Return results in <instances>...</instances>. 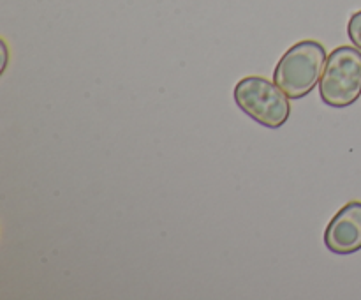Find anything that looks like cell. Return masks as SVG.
Listing matches in <instances>:
<instances>
[{"label": "cell", "mask_w": 361, "mask_h": 300, "mask_svg": "<svg viewBox=\"0 0 361 300\" xmlns=\"http://www.w3.org/2000/svg\"><path fill=\"white\" fill-rule=\"evenodd\" d=\"M348 35L349 39H351L353 44L361 49V9L356 11V13L349 18Z\"/></svg>", "instance_id": "5"}, {"label": "cell", "mask_w": 361, "mask_h": 300, "mask_svg": "<svg viewBox=\"0 0 361 300\" xmlns=\"http://www.w3.org/2000/svg\"><path fill=\"white\" fill-rule=\"evenodd\" d=\"M326 59V48L319 41L296 42L279 60L274 71L275 83L289 99L305 97L319 85Z\"/></svg>", "instance_id": "1"}, {"label": "cell", "mask_w": 361, "mask_h": 300, "mask_svg": "<svg viewBox=\"0 0 361 300\" xmlns=\"http://www.w3.org/2000/svg\"><path fill=\"white\" fill-rule=\"evenodd\" d=\"M235 102L245 115L268 129H279L291 115L289 97L277 83L263 76H245L235 85Z\"/></svg>", "instance_id": "2"}, {"label": "cell", "mask_w": 361, "mask_h": 300, "mask_svg": "<svg viewBox=\"0 0 361 300\" xmlns=\"http://www.w3.org/2000/svg\"><path fill=\"white\" fill-rule=\"evenodd\" d=\"M324 246L335 254L361 249V201H349L334 215L324 232Z\"/></svg>", "instance_id": "4"}, {"label": "cell", "mask_w": 361, "mask_h": 300, "mask_svg": "<svg viewBox=\"0 0 361 300\" xmlns=\"http://www.w3.org/2000/svg\"><path fill=\"white\" fill-rule=\"evenodd\" d=\"M319 94L330 108H348L361 95V49L353 46H338L328 55L323 76L319 80Z\"/></svg>", "instance_id": "3"}]
</instances>
